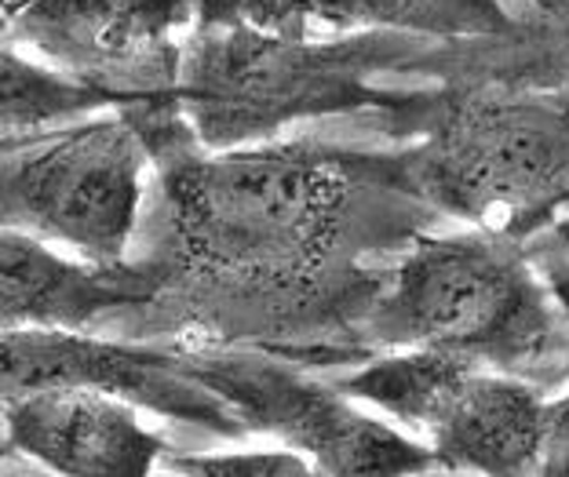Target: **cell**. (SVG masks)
<instances>
[{"label":"cell","instance_id":"6da1fadb","mask_svg":"<svg viewBox=\"0 0 569 477\" xmlns=\"http://www.w3.org/2000/svg\"><path fill=\"white\" fill-rule=\"evenodd\" d=\"M153 168L150 248L161 292L124 328H172L176 346L263 351L284 361L355 354L383 274L369 252L409 234L398 153L318 139L204 150L176 99L118 110Z\"/></svg>","mask_w":569,"mask_h":477},{"label":"cell","instance_id":"7a4b0ae2","mask_svg":"<svg viewBox=\"0 0 569 477\" xmlns=\"http://www.w3.org/2000/svg\"><path fill=\"white\" fill-rule=\"evenodd\" d=\"M358 346L468 357L548 394L569 386V321L522 244L493 230L412 237L361 314Z\"/></svg>","mask_w":569,"mask_h":477},{"label":"cell","instance_id":"3957f363","mask_svg":"<svg viewBox=\"0 0 569 477\" xmlns=\"http://www.w3.org/2000/svg\"><path fill=\"white\" fill-rule=\"evenodd\" d=\"M395 59V41L372 33L310 41L244 22H193L179 51L176 106L204 150L260 146L315 118L387 110L395 95L369 77Z\"/></svg>","mask_w":569,"mask_h":477},{"label":"cell","instance_id":"277c9868","mask_svg":"<svg viewBox=\"0 0 569 477\" xmlns=\"http://www.w3.org/2000/svg\"><path fill=\"white\" fill-rule=\"evenodd\" d=\"M391 113L423 132L402 158L406 190L427 209L522 241L569 201V113L545 99H395Z\"/></svg>","mask_w":569,"mask_h":477},{"label":"cell","instance_id":"5b68a950","mask_svg":"<svg viewBox=\"0 0 569 477\" xmlns=\"http://www.w3.org/2000/svg\"><path fill=\"white\" fill-rule=\"evenodd\" d=\"M150 153L124 113L22 135L0 150V226L118 266L147 219Z\"/></svg>","mask_w":569,"mask_h":477},{"label":"cell","instance_id":"8992f818","mask_svg":"<svg viewBox=\"0 0 569 477\" xmlns=\"http://www.w3.org/2000/svg\"><path fill=\"white\" fill-rule=\"evenodd\" d=\"M423 442L446 474L533 477L551 427V394L468 357L391 351L332 379Z\"/></svg>","mask_w":569,"mask_h":477},{"label":"cell","instance_id":"52a82bcc","mask_svg":"<svg viewBox=\"0 0 569 477\" xmlns=\"http://www.w3.org/2000/svg\"><path fill=\"white\" fill-rule=\"evenodd\" d=\"M190 368L241 419L326 477H446L442 463L391 419H380L332 379L263 351L187 346Z\"/></svg>","mask_w":569,"mask_h":477},{"label":"cell","instance_id":"ba28073f","mask_svg":"<svg viewBox=\"0 0 569 477\" xmlns=\"http://www.w3.org/2000/svg\"><path fill=\"white\" fill-rule=\"evenodd\" d=\"M193 0H0V41L139 110L176 99Z\"/></svg>","mask_w":569,"mask_h":477},{"label":"cell","instance_id":"9c48e42d","mask_svg":"<svg viewBox=\"0 0 569 477\" xmlns=\"http://www.w3.org/2000/svg\"><path fill=\"white\" fill-rule=\"evenodd\" d=\"M158 292L161 277L142 255H128L118 266H96L0 226V335L124 328L158 300Z\"/></svg>","mask_w":569,"mask_h":477},{"label":"cell","instance_id":"30bf717a","mask_svg":"<svg viewBox=\"0 0 569 477\" xmlns=\"http://www.w3.org/2000/svg\"><path fill=\"white\" fill-rule=\"evenodd\" d=\"M0 405L16 456L56 477H153L168 453L142 408L102 390H37Z\"/></svg>","mask_w":569,"mask_h":477},{"label":"cell","instance_id":"8fae6325","mask_svg":"<svg viewBox=\"0 0 569 477\" xmlns=\"http://www.w3.org/2000/svg\"><path fill=\"white\" fill-rule=\"evenodd\" d=\"M107 110H118L113 95L73 81L22 55V48L0 41V135L51 132Z\"/></svg>","mask_w":569,"mask_h":477},{"label":"cell","instance_id":"7c38bea8","mask_svg":"<svg viewBox=\"0 0 569 477\" xmlns=\"http://www.w3.org/2000/svg\"><path fill=\"white\" fill-rule=\"evenodd\" d=\"M161 467L176 477H326L289 448H234V453H164Z\"/></svg>","mask_w":569,"mask_h":477},{"label":"cell","instance_id":"4fadbf2b","mask_svg":"<svg viewBox=\"0 0 569 477\" xmlns=\"http://www.w3.org/2000/svg\"><path fill=\"white\" fill-rule=\"evenodd\" d=\"M303 22L358 30V26H387V30H423L442 26L435 0H300Z\"/></svg>","mask_w":569,"mask_h":477},{"label":"cell","instance_id":"5bb4252c","mask_svg":"<svg viewBox=\"0 0 569 477\" xmlns=\"http://www.w3.org/2000/svg\"><path fill=\"white\" fill-rule=\"evenodd\" d=\"M540 285L548 288L555 306L569 321V201H562L545 223L519 241Z\"/></svg>","mask_w":569,"mask_h":477},{"label":"cell","instance_id":"9a60e30c","mask_svg":"<svg viewBox=\"0 0 569 477\" xmlns=\"http://www.w3.org/2000/svg\"><path fill=\"white\" fill-rule=\"evenodd\" d=\"M198 22H244L274 33H307L300 0H193Z\"/></svg>","mask_w":569,"mask_h":477},{"label":"cell","instance_id":"2e32d148","mask_svg":"<svg viewBox=\"0 0 569 477\" xmlns=\"http://www.w3.org/2000/svg\"><path fill=\"white\" fill-rule=\"evenodd\" d=\"M533 477H569V386L566 394L551 397V427Z\"/></svg>","mask_w":569,"mask_h":477},{"label":"cell","instance_id":"e0dca14e","mask_svg":"<svg viewBox=\"0 0 569 477\" xmlns=\"http://www.w3.org/2000/svg\"><path fill=\"white\" fill-rule=\"evenodd\" d=\"M16 456V448H11V437H8V419H4V405H0V463H8Z\"/></svg>","mask_w":569,"mask_h":477},{"label":"cell","instance_id":"ac0fdd59","mask_svg":"<svg viewBox=\"0 0 569 477\" xmlns=\"http://www.w3.org/2000/svg\"><path fill=\"white\" fill-rule=\"evenodd\" d=\"M537 4H545L551 11H559V8H569V0H537Z\"/></svg>","mask_w":569,"mask_h":477},{"label":"cell","instance_id":"d6986e66","mask_svg":"<svg viewBox=\"0 0 569 477\" xmlns=\"http://www.w3.org/2000/svg\"><path fill=\"white\" fill-rule=\"evenodd\" d=\"M16 139H22V135H0V150H8L11 143H16Z\"/></svg>","mask_w":569,"mask_h":477},{"label":"cell","instance_id":"ffe728a7","mask_svg":"<svg viewBox=\"0 0 569 477\" xmlns=\"http://www.w3.org/2000/svg\"><path fill=\"white\" fill-rule=\"evenodd\" d=\"M446 477H460V474H446Z\"/></svg>","mask_w":569,"mask_h":477}]
</instances>
